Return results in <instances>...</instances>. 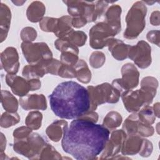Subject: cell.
I'll list each match as a JSON object with an SVG mask.
<instances>
[{"instance_id":"1","label":"cell","mask_w":160,"mask_h":160,"mask_svg":"<svg viewBox=\"0 0 160 160\" xmlns=\"http://www.w3.org/2000/svg\"><path fill=\"white\" fill-rule=\"evenodd\" d=\"M109 136V130L103 125L78 118L66 129L61 146L76 159L91 160L102 152Z\"/></svg>"},{"instance_id":"2","label":"cell","mask_w":160,"mask_h":160,"mask_svg":"<svg viewBox=\"0 0 160 160\" xmlns=\"http://www.w3.org/2000/svg\"><path fill=\"white\" fill-rule=\"evenodd\" d=\"M49 98L52 112L62 119H78L90 109V98L87 88L74 81L59 83Z\"/></svg>"},{"instance_id":"3","label":"cell","mask_w":160,"mask_h":160,"mask_svg":"<svg viewBox=\"0 0 160 160\" xmlns=\"http://www.w3.org/2000/svg\"><path fill=\"white\" fill-rule=\"evenodd\" d=\"M158 87L157 79L152 76H147L141 81V89L134 91H124L121 98L124 108L129 112H136L144 106L149 105L152 102L156 94Z\"/></svg>"},{"instance_id":"4","label":"cell","mask_w":160,"mask_h":160,"mask_svg":"<svg viewBox=\"0 0 160 160\" xmlns=\"http://www.w3.org/2000/svg\"><path fill=\"white\" fill-rule=\"evenodd\" d=\"M147 8L143 1L134 2L126 17V28L124 32V38L128 39L136 38L146 26L145 18Z\"/></svg>"},{"instance_id":"5","label":"cell","mask_w":160,"mask_h":160,"mask_svg":"<svg viewBox=\"0 0 160 160\" xmlns=\"http://www.w3.org/2000/svg\"><path fill=\"white\" fill-rule=\"evenodd\" d=\"M90 98V109L95 111L99 105L104 103H116L118 102L121 92L108 82H104L96 86L87 87Z\"/></svg>"},{"instance_id":"6","label":"cell","mask_w":160,"mask_h":160,"mask_svg":"<svg viewBox=\"0 0 160 160\" xmlns=\"http://www.w3.org/2000/svg\"><path fill=\"white\" fill-rule=\"evenodd\" d=\"M47 143L39 134L32 132L25 138L14 140L13 149L17 153L28 159H39L41 150Z\"/></svg>"},{"instance_id":"7","label":"cell","mask_w":160,"mask_h":160,"mask_svg":"<svg viewBox=\"0 0 160 160\" xmlns=\"http://www.w3.org/2000/svg\"><path fill=\"white\" fill-rule=\"evenodd\" d=\"M21 47L24 57L29 64H35L52 58V53L45 42H22Z\"/></svg>"},{"instance_id":"8","label":"cell","mask_w":160,"mask_h":160,"mask_svg":"<svg viewBox=\"0 0 160 160\" xmlns=\"http://www.w3.org/2000/svg\"><path fill=\"white\" fill-rule=\"evenodd\" d=\"M116 30L103 22L97 23L89 30V44L94 49H100L107 46L108 42L118 34Z\"/></svg>"},{"instance_id":"9","label":"cell","mask_w":160,"mask_h":160,"mask_svg":"<svg viewBox=\"0 0 160 160\" xmlns=\"http://www.w3.org/2000/svg\"><path fill=\"white\" fill-rule=\"evenodd\" d=\"M63 2L67 5L68 12L71 18H82L88 22H94L98 18L94 1H64Z\"/></svg>"},{"instance_id":"10","label":"cell","mask_w":160,"mask_h":160,"mask_svg":"<svg viewBox=\"0 0 160 160\" xmlns=\"http://www.w3.org/2000/svg\"><path fill=\"white\" fill-rule=\"evenodd\" d=\"M121 78L114 79L111 84L121 92V94L124 91L132 90L138 86L139 72L133 64H124L121 68Z\"/></svg>"},{"instance_id":"11","label":"cell","mask_w":160,"mask_h":160,"mask_svg":"<svg viewBox=\"0 0 160 160\" xmlns=\"http://www.w3.org/2000/svg\"><path fill=\"white\" fill-rule=\"evenodd\" d=\"M128 58L140 68H148L152 62L151 48L145 41H139L136 45L130 46Z\"/></svg>"},{"instance_id":"12","label":"cell","mask_w":160,"mask_h":160,"mask_svg":"<svg viewBox=\"0 0 160 160\" xmlns=\"http://www.w3.org/2000/svg\"><path fill=\"white\" fill-rule=\"evenodd\" d=\"M100 159H111L121 151L124 142L127 137L122 129L114 130L109 136Z\"/></svg>"},{"instance_id":"13","label":"cell","mask_w":160,"mask_h":160,"mask_svg":"<svg viewBox=\"0 0 160 160\" xmlns=\"http://www.w3.org/2000/svg\"><path fill=\"white\" fill-rule=\"evenodd\" d=\"M1 68L8 74H16L19 68V56L17 49L13 47H8L1 54Z\"/></svg>"},{"instance_id":"14","label":"cell","mask_w":160,"mask_h":160,"mask_svg":"<svg viewBox=\"0 0 160 160\" xmlns=\"http://www.w3.org/2000/svg\"><path fill=\"white\" fill-rule=\"evenodd\" d=\"M6 82L12 92L18 96H25L31 91L29 80L16 74H8L6 76Z\"/></svg>"},{"instance_id":"15","label":"cell","mask_w":160,"mask_h":160,"mask_svg":"<svg viewBox=\"0 0 160 160\" xmlns=\"http://www.w3.org/2000/svg\"><path fill=\"white\" fill-rule=\"evenodd\" d=\"M19 104L21 108L26 110H46L47 102L46 97L42 94H28L19 99Z\"/></svg>"},{"instance_id":"16","label":"cell","mask_w":160,"mask_h":160,"mask_svg":"<svg viewBox=\"0 0 160 160\" xmlns=\"http://www.w3.org/2000/svg\"><path fill=\"white\" fill-rule=\"evenodd\" d=\"M130 46L125 44L121 40L114 38L110 39L107 44L108 49L111 52L112 56L118 61H123L128 58Z\"/></svg>"},{"instance_id":"17","label":"cell","mask_w":160,"mask_h":160,"mask_svg":"<svg viewBox=\"0 0 160 160\" xmlns=\"http://www.w3.org/2000/svg\"><path fill=\"white\" fill-rule=\"evenodd\" d=\"M143 139L138 134L129 136L126 138L121 149V152L124 156L134 155L139 153L142 144Z\"/></svg>"},{"instance_id":"18","label":"cell","mask_w":160,"mask_h":160,"mask_svg":"<svg viewBox=\"0 0 160 160\" xmlns=\"http://www.w3.org/2000/svg\"><path fill=\"white\" fill-rule=\"evenodd\" d=\"M68 123L65 120H56L52 122L46 130L48 138L54 142H58L63 137Z\"/></svg>"},{"instance_id":"19","label":"cell","mask_w":160,"mask_h":160,"mask_svg":"<svg viewBox=\"0 0 160 160\" xmlns=\"http://www.w3.org/2000/svg\"><path fill=\"white\" fill-rule=\"evenodd\" d=\"M121 8L118 4L111 5L105 12L104 22L110 25L114 29L120 32L121 26Z\"/></svg>"},{"instance_id":"20","label":"cell","mask_w":160,"mask_h":160,"mask_svg":"<svg viewBox=\"0 0 160 160\" xmlns=\"http://www.w3.org/2000/svg\"><path fill=\"white\" fill-rule=\"evenodd\" d=\"M46 61L39 62L35 64L26 65L23 68L22 74L26 79H33L42 78L45 74H48L46 62Z\"/></svg>"},{"instance_id":"21","label":"cell","mask_w":160,"mask_h":160,"mask_svg":"<svg viewBox=\"0 0 160 160\" xmlns=\"http://www.w3.org/2000/svg\"><path fill=\"white\" fill-rule=\"evenodd\" d=\"M0 14L1 42H2L8 36L11 19V12L10 9L6 4L2 2L1 3Z\"/></svg>"},{"instance_id":"22","label":"cell","mask_w":160,"mask_h":160,"mask_svg":"<svg viewBox=\"0 0 160 160\" xmlns=\"http://www.w3.org/2000/svg\"><path fill=\"white\" fill-rule=\"evenodd\" d=\"M72 31V18L70 16H63L57 18L53 32L58 38L67 36Z\"/></svg>"},{"instance_id":"23","label":"cell","mask_w":160,"mask_h":160,"mask_svg":"<svg viewBox=\"0 0 160 160\" xmlns=\"http://www.w3.org/2000/svg\"><path fill=\"white\" fill-rule=\"evenodd\" d=\"M45 12L46 8L44 4L41 1H36L29 5L26 11V16L29 21L38 22L44 18Z\"/></svg>"},{"instance_id":"24","label":"cell","mask_w":160,"mask_h":160,"mask_svg":"<svg viewBox=\"0 0 160 160\" xmlns=\"http://www.w3.org/2000/svg\"><path fill=\"white\" fill-rule=\"evenodd\" d=\"M74 68L76 78L79 81L84 84H88L91 81V72L87 63L83 59H79Z\"/></svg>"},{"instance_id":"25","label":"cell","mask_w":160,"mask_h":160,"mask_svg":"<svg viewBox=\"0 0 160 160\" xmlns=\"http://www.w3.org/2000/svg\"><path fill=\"white\" fill-rule=\"evenodd\" d=\"M1 103L3 108L8 112H16L18 109L17 99L6 90H1Z\"/></svg>"},{"instance_id":"26","label":"cell","mask_w":160,"mask_h":160,"mask_svg":"<svg viewBox=\"0 0 160 160\" xmlns=\"http://www.w3.org/2000/svg\"><path fill=\"white\" fill-rule=\"evenodd\" d=\"M139 124V121L138 114L133 112L125 119L122 124V129L125 132L126 135L131 136L137 134Z\"/></svg>"},{"instance_id":"27","label":"cell","mask_w":160,"mask_h":160,"mask_svg":"<svg viewBox=\"0 0 160 160\" xmlns=\"http://www.w3.org/2000/svg\"><path fill=\"white\" fill-rule=\"evenodd\" d=\"M122 121L121 114L117 111H111L104 117L102 125L109 130H114L121 124Z\"/></svg>"},{"instance_id":"28","label":"cell","mask_w":160,"mask_h":160,"mask_svg":"<svg viewBox=\"0 0 160 160\" xmlns=\"http://www.w3.org/2000/svg\"><path fill=\"white\" fill-rule=\"evenodd\" d=\"M138 116L140 122L147 125H152L156 119L153 108L149 105L144 106L138 113Z\"/></svg>"},{"instance_id":"29","label":"cell","mask_w":160,"mask_h":160,"mask_svg":"<svg viewBox=\"0 0 160 160\" xmlns=\"http://www.w3.org/2000/svg\"><path fill=\"white\" fill-rule=\"evenodd\" d=\"M42 114L38 111H31L28 113L25 119V124L32 130H37L42 124Z\"/></svg>"},{"instance_id":"30","label":"cell","mask_w":160,"mask_h":160,"mask_svg":"<svg viewBox=\"0 0 160 160\" xmlns=\"http://www.w3.org/2000/svg\"><path fill=\"white\" fill-rule=\"evenodd\" d=\"M20 121V116L16 112H10L6 111L1 116L0 125L2 128H8Z\"/></svg>"},{"instance_id":"31","label":"cell","mask_w":160,"mask_h":160,"mask_svg":"<svg viewBox=\"0 0 160 160\" xmlns=\"http://www.w3.org/2000/svg\"><path fill=\"white\" fill-rule=\"evenodd\" d=\"M64 38H66L70 42L78 48L84 46L87 40V35L81 31L73 30L70 34Z\"/></svg>"},{"instance_id":"32","label":"cell","mask_w":160,"mask_h":160,"mask_svg":"<svg viewBox=\"0 0 160 160\" xmlns=\"http://www.w3.org/2000/svg\"><path fill=\"white\" fill-rule=\"evenodd\" d=\"M39 159H61V156L51 144L47 143L41 150Z\"/></svg>"},{"instance_id":"33","label":"cell","mask_w":160,"mask_h":160,"mask_svg":"<svg viewBox=\"0 0 160 160\" xmlns=\"http://www.w3.org/2000/svg\"><path fill=\"white\" fill-rule=\"evenodd\" d=\"M78 54L79 52L71 50L62 51L60 57L61 62L66 65L74 66L79 61Z\"/></svg>"},{"instance_id":"34","label":"cell","mask_w":160,"mask_h":160,"mask_svg":"<svg viewBox=\"0 0 160 160\" xmlns=\"http://www.w3.org/2000/svg\"><path fill=\"white\" fill-rule=\"evenodd\" d=\"M106 61L104 54L99 51L93 52L89 57V64L93 68H99L103 66Z\"/></svg>"},{"instance_id":"35","label":"cell","mask_w":160,"mask_h":160,"mask_svg":"<svg viewBox=\"0 0 160 160\" xmlns=\"http://www.w3.org/2000/svg\"><path fill=\"white\" fill-rule=\"evenodd\" d=\"M20 35L23 42H32L37 37V31L32 27H25L22 29Z\"/></svg>"},{"instance_id":"36","label":"cell","mask_w":160,"mask_h":160,"mask_svg":"<svg viewBox=\"0 0 160 160\" xmlns=\"http://www.w3.org/2000/svg\"><path fill=\"white\" fill-rule=\"evenodd\" d=\"M58 75L63 78H76L75 68L62 63L58 70Z\"/></svg>"},{"instance_id":"37","label":"cell","mask_w":160,"mask_h":160,"mask_svg":"<svg viewBox=\"0 0 160 160\" xmlns=\"http://www.w3.org/2000/svg\"><path fill=\"white\" fill-rule=\"evenodd\" d=\"M32 130L28 126H21L16 129L13 132L14 140L21 139L29 136L32 132Z\"/></svg>"},{"instance_id":"38","label":"cell","mask_w":160,"mask_h":160,"mask_svg":"<svg viewBox=\"0 0 160 160\" xmlns=\"http://www.w3.org/2000/svg\"><path fill=\"white\" fill-rule=\"evenodd\" d=\"M154 129L151 125H147L139 122L137 134L141 137H149L153 135Z\"/></svg>"},{"instance_id":"39","label":"cell","mask_w":160,"mask_h":160,"mask_svg":"<svg viewBox=\"0 0 160 160\" xmlns=\"http://www.w3.org/2000/svg\"><path fill=\"white\" fill-rule=\"evenodd\" d=\"M153 149L152 142L147 139H143L142 144L141 148L139 152V154L142 157H149L151 156Z\"/></svg>"},{"instance_id":"40","label":"cell","mask_w":160,"mask_h":160,"mask_svg":"<svg viewBox=\"0 0 160 160\" xmlns=\"http://www.w3.org/2000/svg\"><path fill=\"white\" fill-rule=\"evenodd\" d=\"M114 2L108 1H98L95 2L96 6V12L98 17L101 16V15L105 12L109 4L114 3Z\"/></svg>"},{"instance_id":"41","label":"cell","mask_w":160,"mask_h":160,"mask_svg":"<svg viewBox=\"0 0 160 160\" xmlns=\"http://www.w3.org/2000/svg\"><path fill=\"white\" fill-rule=\"evenodd\" d=\"M146 38L150 42L159 46V31L152 30L149 31L146 35Z\"/></svg>"},{"instance_id":"42","label":"cell","mask_w":160,"mask_h":160,"mask_svg":"<svg viewBox=\"0 0 160 160\" xmlns=\"http://www.w3.org/2000/svg\"><path fill=\"white\" fill-rule=\"evenodd\" d=\"M79 118L92 121L93 122H97L98 120V114L94 111H89Z\"/></svg>"},{"instance_id":"43","label":"cell","mask_w":160,"mask_h":160,"mask_svg":"<svg viewBox=\"0 0 160 160\" xmlns=\"http://www.w3.org/2000/svg\"><path fill=\"white\" fill-rule=\"evenodd\" d=\"M88 23L86 19L80 17L72 18V26L75 28H80Z\"/></svg>"},{"instance_id":"44","label":"cell","mask_w":160,"mask_h":160,"mask_svg":"<svg viewBox=\"0 0 160 160\" xmlns=\"http://www.w3.org/2000/svg\"><path fill=\"white\" fill-rule=\"evenodd\" d=\"M159 14L160 13L159 11H154L151 13L149 21L152 26H158L159 25Z\"/></svg>"},{"instance_id":"45","label":"cell","mask_w":160,"mask_h":160,"mask_svg":"<svg viewBox=\"0 0 160 160\" xmlns=\"http://www.w3.org/2000/svg\"><path fill=\"white\" fill-rule=\"evenodd\" d=\"M29 85H30V88L31 91H35L39 89L41 86V82L39 79L37 78H33V79H28Z\"/></svg>"},{"instance_id":"46","label":"cell","mask_w":160,"mask_h":160,"mask_svg":"<svg viewBox=\"0 0 160 160\" xmlns=\"http://www.w3.org/2000/svg\"><path fill=\"white\" fill-rule=\"evenodd\" d=\"M6 137L1 132V152H4V149H6Z\"/></svg>"},{"instance_id":"47","label":"cell","mask_w":160,"mask_h":160,"mask_svg":"<svg viewBox=\"0 0 160 160\" xmlns=\"http://www.w3.org/2000/svg\"><path fill=\"white\" fill-rule=\"evenodd\" d=\"M153 111L154 112V114L156 116V117L157 118H159V102H156L154 104L153 107Z\"/></svg>"},{"instance_id":"48","label":"cell","mask_w":160,"mask_h":160,"mask_svg":"<svg viewBox=\"0 0 160 160\" xmlns=\"http://www.w3.org/2000/svg\"><path fill=\"white\" fill-rule=\"evenodd\" d=\"M14 4H15L16 6H22L25 2H26V1H12Z\"/></svg>"}]
</instances>
